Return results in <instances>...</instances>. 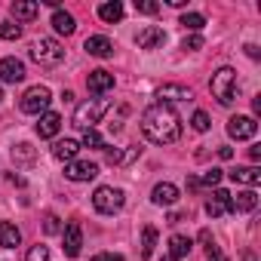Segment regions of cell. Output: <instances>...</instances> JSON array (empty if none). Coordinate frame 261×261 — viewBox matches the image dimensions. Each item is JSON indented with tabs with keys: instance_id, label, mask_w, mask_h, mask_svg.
<instances>
[{
	"instance_id": "cell-1",
	"label": "cell",
	"mask_w": 261,
	"mask_h": 261,
	"mask_svg": "<svg viewBox=\"0 0 261 261\" xmlns=\"http://www.w3.org/2000/svg\"><path fill=\"white\" fill-rule=\"evenodd\" d=\"M142 133L154 145H172V142H178V136H181V120H178L175 108L160 105V101L151 105L142 114Z\"/></svg>"
},
{
	"instance_id": "cell-2",
	"label": "cell",
	"mask_w": 261,
	"mask_h": 261,
	"mask_svg": "<svg viewBox=\"0 0 261 261\" xmlns=\"http://www.w3.org/2000/svg\"><path fill=\"white\" fill-rule=\"evenodd\" d=\"M108 108H111V101L108 98H89V101H83V105H77V111H74V126L77 129H95V123H101V117L108 114Z\"/></svg>"
},
{
	"instance_id": "cell-3",
	"label": "cell",
	"mask_w": 261,
	"mask_h": 261,
	"mask_svg": "<svg viewBox=\"0 0 261 261\" xmlns=\"http://www.w3.org/2000/svg\"><path fill=\"white\" fill-rule=\"evenodd\" d=\"M212 95L218 98V105H233L237 101V71L233 68H218L212 74V83H209Z\"/></svg>"
},
{
	"instance_id": "cell-4",
	"label": "cell",
	"mask_w": 261,
	"mask_h": 261,
	"mask_svg": "<svg viewBox=\"0 0 261 261\" xmlns=\"http://www.w3.org/2000/svg\"><path fill=\"white\" fill-rule=\"evenodd\" d=\"M31 59H34L40 68H56V65H62L65 49H62L59 40H53V37H40V40L31 43Z\"/></svg>"
},
{
	"instance_id": "cell-5",
	"label": "cell",
	"mask_w": 261,
	"mask_h": 261,
	"mask_svg": "<svg viewBox=\"0 0 261 261\" xmlns=\"http://www.w3.org/2000/svg\"><path fill=\"white\" fill-rule=\"evenodd\" d=\"M123 203H126V194H123L120 188H95V194H92V206H95V212H101V215L120 212Z\"/></svg>"
},
{
	"instance_id": "cell-6",
	"label": "cell",
	"mask_w": 261,
	"mask_h": 261,
	"mask_svg": "<svg viewBox=\"0 0 261 261\" xmlns=\"http://www.w3.org/2000/svg\"><path fill=\"white\" fill-rule=\"evenodd\" d=\"M49 101H53V92L37 83V86H31V89L22 95V111H25V114H46Z\"/></svg>"
},
{
	"instance_id": "cell-7",
	"label": "cell",
	"mask_w": 261,
	"mask_h": 261,
	"mask_svg": "<svg viewBox=\"0 0 261 261\" xmlns=\"http://www.w3.org/2000/svg\"><path fill=\"white\" fill-rule=\"evenodd\" d=\"M255 133H258V123H255V117H246V114H240V117H230V120H227V136H230V139H237V142L255 139Z\"/></svg>"
},
{
	"instance_id": "cell-8",
	"label": "cell",
	"mask_w": 261,
	"mask_h": 261,
	"mask_svg": "<svg viewBox=\"0 0 261 261\" xmlns=\"http://www.w3.org/2000/svg\"><path fill=\"white\" fill-rule=\"evenodd\" d=\"M65 175L71 181H92L98 175V163H89V160H71L65 163Z\"/></svg>"
},
{
	"instance_id": "cell-9",
	"label": "cell",
	"mask_w": 261,
	"mask_h": 261,
	"mask_svg": "<svg viewBox=\"0 0 261 261\" xmlns=\"http://www.w3.org/2000/svg\"><path fill=\"white\" fill-rule=\"evenodd\" d=\"M25 80V65L16 56L0 59V83H22Z\"/></svg>"
},
{
	"instance_id": "cell-10",
	"label": "cell",
	"mask_w": 261,
	"mask_h": 261,
	"mask_svg": "<svg viewBox=\"0 0 261 261\" xmlns=\"http://www.w3.org/2000/svg\"><path fill=\"white\" fill-rule=\"evenodd\" d=\"M206 212H209V218H221V215L233 212V200H230V194H227V191H215V194L206 200Z\"/></svg>"
},
{
	"instance_id": "cell-11",
	"label": "cell",
	"mask_w": 261,
	"mask_h": 261,
	"mask_svg": "<svg viewBox=\"0 0 261 261\" xmlns=\"http://www.w3.org/2000/svg\"><path fill=\"white\" fill-rule=\"evenodd\" d=\"M86 86H89V92H95V95H105V92H111V89H114V74H111V71H105V68H98V71H89V77H86Z\"/></svg>"
},
{
	"instance_id": "cell-12",
	"label": "cell",
	"mask_w": 261,
	"mask_h": 261,
	"mask_svg": "<svg viewBox=\"0 0 261 261\" xmlns=\"http://www.w3.org/2000/svg\"><path fill=\"white\" fill-rule=\"evenodd\" d=\"M136 43H139V49H157V46H163V43H166V34H163V28L148 25V28H142V31H139Z\"/></svg>"
},
{
	"instance_id": "cell-13",
	"label": "cell",
	"mask_w": 261,
	"mask_h": 261,
	"mask_svg": "<svg viewBox=\"0 0 261 261\" xmlns=\"http://www.w3.org/2000/svg\"><path fill=\"white\" fill-rule=\"evenodd\" d=\"M157 98H160V105H166V101H191L194 92L188 86H178V83H163L157 89Z\"/></svg>"
},
{
	"instance_id": "cell-14",
	"label": "cell",
	"mask_w": 261,
	"mask_h": 261,
	"mask_svg": "<svg viewBox=\"0 0 261 261\" xmlns=\"http://www.w3.org/2000/svg\"><path fill=\"white\" fill-rule=\"evenodd\" d=\"M80 246H83V230H80V224L77 221H71L68 227H65V255L68 258H77L80 255Z\"/></svg>"
},
{
	"instance_id": "cell-15",
	"label": "cell",
	"mask_w": 261,
	"mask_h": 261,
	"mask_svg": "<svg viewBox=\"0 0 261 261\" xmlns=\"http://www.w3.org/2000/svg\"><path fill=\"white\" fill-rule=\"evenodd\" d=\"M83 49H86L89 56H95V59H108V56H114V43H111L108 37H101V34L86 37V40H83Z\"/></svg>"
},
{
	"instance_id": "cell-16",
	"label": "cell",
	"mask_w": 261,
	"mask_h": 261,
	"mask_svg": "<svg viewBox=\"0 0 261 261\" xmlns=\"http://www.w3.org/2000/svg\"><path fill=\"white\" fill-rule=\"evenodd\" d=\"M59 129H62V117H59V114H53V111L40 114V123H37V136H40V139L59 136Z\"/></svg>"
},
{
	"instance_id": "cell-17",
	"label": "cell",
	"mask_w": 261,
	"mask_h": 261,
	"mask_svg": "<svg viewBox=\"0 0 261 261\" xmlns=\"http://www.w3.org/2000/svg\"><path fill=\"white\" fill-rule=\"evenodd\" d=\"M151 200H154L157 206H175V203H178V188L169 185V181H163V185H157V188L151 191Z\"/></svg>"
},
{
	"instance_id": "cell-18",
	"label": "cell",
	"mask_w": 261,
	"mask_h": 261,
	"mask_svg": "<svg viewBox=\"0 0 261 261\" xmlns=\"http://www.w3.org/2000/svg\"><path fill=\"white\" fill-rule=\"evenodd\" d=\"M77 154H80V142H74V139H62V142H56V148H53V157L62 160V163L77 160Z\"/></svg>"
},
{
	"instance_id": "cell-19",
	"label": "cell",
	"mask_w": 261,
	"mask_h": 261,
	"mask_svg": "<svg viewBox=\"0 0 261 261\" xmlns=\"http://www.w3.org/2000/svg\"><path fill=\"white\" fill-rule=\"evenodd\" d=\"M191 249H194V240H191V237H185V233H175V237L169 240V258H172V261L188 258V255H191Z\"/></svg>"
},
{
	"instance_id": "cell-20",
	"label": "cell",
	"mask_w": 261,
	"mask_h": 261,
	"mask_svg": "<svg viewBox=\"0 0 261 261\" xmlns=\"http://www.w3.org/2000/svg\"><path fill=\"white\" fill-rule=\"evenodd\" d=\"M230 178H233L237 185H249V188H255V185L261 181V169H258V166H237V169L230 172Z\"/></svg>"
},
{
	"instance_id": "cell-21",
	"label": "cell",
	"mask_w": 261,
	"mask_h": 261,
	"mask_svg": "<svg viewBox=\"0 0 261 261\" xmlns=\"http://www.w3.org/2000/svg\"><path fill=\"white\" fill-rule=\"evenodd\" d=\"M19 243H22V230L16 224H10V221H0V246H4V249H16Z\"/></svg>"
},
{
	"instance_id": "cell-22",
	"label": "cell",
	"mask_w": 261,
	"mask_h": 261,
	"mask_svg": "<svg viewBox=\"0 0 261 261\" xmlns=\"http://www.w3.org/2000/svg\"><path fill=\"white\" fill-rule=\"evenodd\" d=\"M10 10H13V16L22 19V22H31V19H37V13H40V7L31 4V0H13Z\"/></svg>"
},
{
	"instance_id": "cell-23",
	"label": "cell",
	"mask_w": 261,
	"mask_h": 261,
	"mask_svg": "<svg viewBox=\"0 0 261 261\" xmlns=\"http://www.w3.org/2000/svg\"><path fill=\"white\" fill-rule=\"evenodd\" d=\"M53 28L59 31V34H74L77 31V22H74V16L71 13H65V10H56V16H53Z\"/></svg>"
},
{
	"instance_id": "cell-24",
	"label": "cell",
	"mask_w": 261,
	"mask_h": 261,
	"mask_svg": "<svg viewBox=\"0 0 261 261\" xmlns=\"http://www.w3.org/2000/svg\"><path fill=\"white\" fill-rule=\"evenodd\" d=\"M233 200V212H252L255 206H258V194L249 188V191H240L237 197H230Z\"/></svg>"
},
{
	"instance_id": "cell-25",
	"label": "cell",
	"mask_w": 261,
	"mask_h": 261,
	"mask_svg": "<svg viewBox=\"0 0 261 261\" xmlns=\"http://www.w3.org/2000/svg\"><path fill=\"white\" fill-rule=\"evenodd\" d=\"M98 19L108 22V25L120 22V19H123V4H117V0H114V4H101V7H98Z\"/></svg>"
},
{
	"instance_id": "cell-26",
	"label": "cell",
	"mask_w": 261,
	"mask_h": 261,
	"mask_svg": "<svg viewBox=\"0 0 261 261\" xmlns=\"http://www.w3.org/2000/svg\"><path fill=\"white\" fill-rule=\"evenodd\" d=\"M154 246H157V227L154 224H145V230H142V258H151L154 255Z\"/></svg>"
},
{
	"instance_id": "cell-27",
	"label": "cell",
	"mask_w": 261,
	"mask_h": 261,
	"mask_svg": "<svg viewBox=\"0 0 261 261\" xmlns=\"http://www.w3.org/2000/svg\"><path fill=\"white\" fill-rule=\"evenodd\" d=\"M178 25H185L188 31H200V28L206 25V16H200V13H185Z\"/></svg>"
},
{
	"instance_id": "cell-28",
	"label": "cell",
	"mask_w": 261,
	"mask_h": 261,
	"mask_svg": "<svg viewBox=\"0 0 261 261\" xmlns=\"http://www.w3.org/2000/svg\"><path fill=\"white\" fill-rule=\"evenodd\" d=\"M83 148H95V151H105L108 145H105V139L95 133V129H86V133H83Z\"/></svg>"
},
{
	"instance_id": "cell-29",
	"label": "cell",
	"mask_w": 261,
	"mask_h": 261,
	"mask_svg": "<svg viewBox=\"0 0 261 261\" xmlns=\"http://www.w3.org/2000/svg\"><path fill=\"white\" fill-rule=\"evenodd\" d=\"M13 160H16V163H31V160H34V148L25 145V142L16 145V148H13Z\"/></svg>"
},
{
	"instance_id": "cell-30",
	"label": "cell",
	"mask_w": 261,
	"mask_h": 261,
	"mask_svg": "<svg viewBox=\"0 0 261 261\" xmlns=\"http://www.w3.org/2000/svg\"><path fill=\"white\" fill-rule=\"evenodd\" d=\"M221 178H224V172H221V169H209V172H206L203 178H197V181H200V188H218V185H221Z\"/></svg>"
},
{
	"instance_id": "cell-31",
	"label": "cell",
	"mask_w": 261,
	"mask_h": 261,
	"mask_svg": "<svg viewBox=\"0 0 261 261\" xmlns=\"http://www.w3.org/2000/svg\"><path fill=\"white\" fill-rule=\"evenodd\" d=\"M22 37V28L13 25V22H0V40H19Z\"/></svg>"
},
{
	"instance_id": "cell-32",
	"label": "cell",
	"mask_w": 261,
	"mask_h": 261,
	"mask_svg": "<svg viewBox=\"0 0 261 261\" xmlns=\"http://www.w3.org/2000/svg\"><path fill=\"white\" fill-rule=\"evenodd\" d=\"M191 126L197 129V133H206V129H209V114H206V111H194Z\"/></svg>"
},
{
	"instance_id": "cell-33",
	"label": "cell",
	"mask_w": 261,
	"mask_h": 261,
	"mask_svg": "<svg viewBox=\"0 0 261 261\" xmlns=\"http://www.w3.org/2000/svg\"><path fill=\"white\" fill-rule=\"evenodd\" d=\"M28 261H49V249L40 246V243L31 246V249H28Z\"/></svg>"
},
{
	"instance_id": "cell-34",
	"label": "cell",
	"mask_w": 261,
	"mask_h": 261,
	"mask_svg": "<svg viewBox=\"0 0 261 261\" xmlns=\"http://www.w3.org/2000/svg\"><path fill=\"white\" fill-rule=\"evenodd\" d=\"M200 46H203V37H200V34H191V37L181 40V49H185V53H197Z\"/></svg>"
},
{
	"instance_id": "cell-35",
	"label": "cell",
	"mask_w": 261,
	"mask_h": 261,
	"mask_svg": "<svg viewBox=\"0 0 261 261\" xmlns=\"http://www.w3.org/2000/svg\"><path fill=\"white\" fill-rule=\"evenodd\" d=\"M43 230H46V233H62V221H59V215L49 212V215L43 218Z\"/></svg>"
},
{
	"instance_id": "cell-36",
	"label": "cell",
	"mask_w": 261,
	"mask_h": 261,
	"mask_svg": "<svg viewBox=\"0 0 261 261\" xmlns=\"http://www.w3.org/2000/svg\"><path fill=\"white\" fill-rule=\"evenodd\" d=\"M136 10H139V13H145V16H154L160 7L154 4V0H136Z\"/></svg>"
},
{
	"instance_id": "cell-37",
	"label": "cell",
	"mask_w": 261,
	"mask_h": 261,
	"mask_svg": "<svg viewBox=\"0 0 261 261\" xmlns=\"http://www.w3.org/2000/svg\"><path fill=\"white\" fill-rule=\"evenodd\" d=\"M92 261H123V255H117V252H98V255H92Z\"/></svg>"
},
{
	"instance_id": "cell-38",
	"label": "cell",
	"mask_w": 261,
	"mask_h": 261,
	"mask_svg": "<svg viewBox=\"0 0 261 261\" xmlns=\"http://www.w3.org/2000/svg\"><path fill=\"white\" fill-rule=\"evenodd\" d=\"M200 243L206 246V252H212V249H215V240H212V233H209V230H200Z\"/></svg>"
},
{
	"instance_id": "cell-39",
	"label": "cell",
	"mask_w": 261,
	"mask_h": 261,
	"mask_svg": "<svg viewBox=\"0 0 261 261\" xmlns=\"http://www.w3.org/2000/svg\"><path fill=\"white\" fill-rule=\"evenodd\" d=\"M246 56H249V59H258V56H261V49H258L255 43H249V46H246Z\"/></svg>"
},
{
	"instance_id": "cell-40",
	"label": "cell",
	"mask_w": 261,
	"mask_h": 261,
	"mask_svg": "<svg viewBox=\"0 0 261 261\" xmlns=\"http://www.w3.org/2000/svg\"><path fill=\"white\" fill-rule=\"evenodd\" d=\"M218 157H221V160H230V157H233V148H218Z\"/></svg>"
},
{
	"instance_id": "cell-41",
	"label": "cell",
	"mask_w": 261,
	"mask_h": 261,
	"mask_svg": "<svg viewBox=\"0 0 261 261\" xmlns=\"http://www.w3.org/2000/svg\"><path fill=\"white\" fill-rule=\"evenodd\" d=\"M249 157H252V163H258V160H261V148H258V145H255V148H252V151H249Z\"/></svg>"
},
{
	"instance_id": "cell-42",
	"label": "cell",
	"mask_w": 261,
	"mask_h": 261,
	"mask_svg": "<svg viewBox=\"0 0 261 261\" xmlns=\"http://www.w3.org/2000/svg\"><path fill=\"white\" fill-rule=\"evenodd\" d=\"M209 261H227V258H224L218 249H212V252H209Z\"/></svg>"
},
{
	"instance_id": "cell-43",
	"label": "cell",
	"mask_w": 261,
	"mask_h": 261,
	"mask_svg": "<svg viewBox=\"0 0 261 261\" xmlns=\"http://www.w3.org/2000/svg\"><path fill=\"white\" fill-rule=\"evenodd\" d=\"M243 261H258V258H255V252H246V255H243Z\"/></svg>"
},
{
	"instance_id": "cell-44",
	"label": "cell",
	"mask_w": 261,
	"mask_h": 261,
	"mask_svg": "<svg viewBox=\"0 0 261 261\" xmlns=\"http://www.w3.org/2000/svg\"><path fill=\"white\" fill-rule=\"evenodd\" d=\"M0 101H4V92H0Z\"/></svg>"
}]
</instances>
